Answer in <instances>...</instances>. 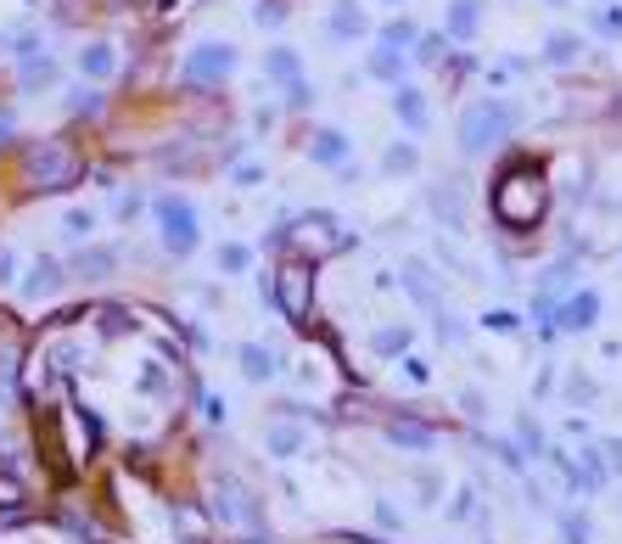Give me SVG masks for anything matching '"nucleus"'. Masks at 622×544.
Here are the masks:
<instances>
[{"label":"nucleus","instance_id":"1","mask_svg":"<svg viewBox=\"0 0 622 544\" xmlns=\"http://www.w3.org/2000/svg\"><path fill=\"white\" fill-rule=\"evenodd\" d=\"M494 214L505 230H538L550 214V180L538 163H516L494 180Z\"/></svg>","mask_w":622,"mask_h":544},{"label":"nucleus","instance_id":"2","mask_svg":"<svg viewBox=\"0 0 622 544\" xmlns=\"http://www.w3.org/2000/svg\"><path fill=\"white\" fill-rule=\"evenodd\" d=\"M79 174H85V158H79L68 141H34L29 152H23V186H29L34 197L79 186Z\"/></svg>","mask_w":622,"mask_h":544},{"label":"nucleus","instance_id":"3","mask_svg":"<svg viewBox=\"0 0 622 544\" xmlns=\"http://www.w3.org/2000/svg\"><path fill=\"white\" fill-rule=\"evenodd\" d=\"M510 129H516V107H505V101H471L466 113H460V152L477 158V152L505 141Z\"/></svg>","mask_w":622,"mask_h":544},{"label":"nucleus","instance_id":"4","mask_svg":"<svg viewBox=\"0 0 622 544\" xmlns=\"http://www.w3.org/2000/svg\"><path fill=\"white\" fill-rule=\"evenodd\" d=\"M275 303H281V315L292 326H309V315H314V264L309 258H286L281 270H275Z\"/></svg>","mask_w":622,"mask_h":544},{"label":"nucleus","instance_id":"5","mask_svg":"<svg viewBox=\"0 0 622 544\" xmlns=\"http://www.w3.org/2000/svg\"><path fill=\"white\" fill-rule=\"evenodd\" d=\"M152 219H157V236L169 253H191L202 242V225H197V208L185 197H157L152 202Z\"/></svg>","mask_w":622,"mask_h":544},{"label":"nucleus","instance_id":"6","mask_svg":"<svg viewBox=\"0 0 622 544\" xmlns=\"http://www.w3.org/2000/svg\"><path fill=\"white\" fill-rule=\"evenodd\" d=\"M281 242L297 247L303 258H314V253H331V247L342 242V230H337V219L309 214V219H297V225H286V230H281Z\"/></svg>","mask_w":622,"mask_h":544},{"label":"nucleus","instance_id":"7","mask_svg":"<svg viewBox=\"0 0 622 544\" xmlns=\"http://www.w3.org/2000/svg\"><path fill=\"white\" fill-rule=\"evenodd\" d=\"M230 68H236V51H230V45H219V40H213V45H197V51L185 57V85L208 90V85H219Z\"/></svg>","mask_w":622,"mask_h":544},{"label":"nucleus","instance_id":"8","mask_svg":"<svg viewBox=\"0 0 622 544\" xmlns=\"http://www.w3.org/2000/svg\"><path fill=\"white\" fill-rule=\"evenodd\" d=\"M594 315H600V292H572L566 303H555L550 331H589Z\"/></svg>","mask_w":622,"mask_h":544},{"label":"nucleus","instance_id":"9","mask_svg":"<svg viewBox=\"0 0 622 544\" xmlns=\"http://www.w3.org/2000/svg\"><path fill=\"white\" fill-rule=\"evenodd\" d=\"M213 505H219V516H225V522H236V528H241V522H247V528H258V500L247 494V488H236L230 477L219 483V500H213Z\"/></svg>","mask_w":622,"mask_h":544},{"label":"nucleus","instance_id":"10","mask_svg":"<svg viewBox=\"0 0 622 544\" xmlns=\"http://www.w3.org/2000/svg\"><path fill=\"white\" fill-rule=\"evenodd\" d=\"M387 438H393L398 449H432L438 444V427H426V421H410V416H398V421H387Z\"/></svg>","mask_w":622,"mask_h":544},{"label":"nucleus","instance_id":"11","mask_svg":"<svg viewBox=\"0 0 622 544\" xmlns=\"http://www.w3.org/2000/svg\"><path fill=\"white\" fill-rule=\"evenodd\" d=\"M40 449H45V466H51V477H73V460L62 455V438H57V416H40Z\"/></svg>","mask_w":622,"mask_h":544},{"label":"nucleus","instance_id":"12","mask_svg":"<svg viewBox=\"0 0 622 544\" xmlns=\"http://www.w3.org/2000/svg\"><path fill=\"white\" fill-rule=\"evenodd\" d=\"M482 23V0H449V34L454 40H471Z\"/></svg>","mask_w":622,"mask_h":544},{"label":"nucleus","instance_id":"13","mask_svg":"<svg viewBox=\"0 0 622 544\" xmlns=\"http://www.w3.org/2000/svg\"><path fill=\"white\" fill-rule=\"evenodd\" d=\"M404 287H410L415 298H421L426 309H432V315H443V292H438V281L426 275V264H410V270H404Z\"/></svg>","mask_w":622,"mask_h":544},{"label":"nucleus","instance_id":"14","mask_svg":"<svg viewBox=\"0 0 622 544\" xmlns=\"http://www.w3.org/2000/svg\"><path fill=\"white\" fill-rule=\"evenodd\" d=\"M331 34H337V40H359V34H365V12H359V0H337V12H331Z\"/></svg>","mask_w":622,"mask_h":544},{"label":"nucleus","instance_id":"15","mask_svg":"<svg viewBox=\"0 0 622 544\" xmlns=\"http://www.w3.org/2000/svg\"><path fill=\"white\" fill-rule=\"evenodd\" d=\"M62 281H68V270H62V264H51V258H40V264H34V275L23 281V292H29V298H45V292H57Z\"/></svg>","mask_w":622,"mask_h":544},{"label":"nucleus","instance_id":"16","mask_svg":"<svg viewBox=\"0 0 622 544\" xmlns=\"http://www.w3.org/2000/svg\"><path fill=\"white\" fill-rule=\"evenodd\" d=\"M393 107H398V118H404V129H415V135H421V129H426V101H421V90L398 85Z\"/></svg>","mask_w":622,"mask_h":544},{"label":"nucleus","instance_id":"17","mask_svg":"<svg viewBox=\"0 0 622 544\" xmlns=\"http://www.w3.org/2000/svg\"><path fill=\"white\" fill-rule=\"evenodd\" d=\"M309 152H314V163H348V135L342 129H320Z\"/></svg>","mask_w":622,"mask_h":544},{"label":"nucleus","instance_id":"18","mask_svg":"<svg viewBox=\"0 0 622 544\" xmlns=\"http://www.w3.org/2000/svg\"><path fill=\"white\" fill-rule=\"evenodd\" d=\"M79 68H85L90 79H113V68H118V51H113V45H85V57H79Z\"/></svg>","mask_w":622,"mask_h":544},{"label":"nucleus","instance_id":"19","mask_svg":"<svg viewBox=\"0 0 622 544\" xmlns=\"http://www.w3.org/2000/svg\"><path fill=\"white\" fill-rule=\"evenodd\" d=\"M241 371L253 376V382H269V376H275V359H269L258 343H247V348H241Z\"/></svg>","mask_w":622,"mask_h":544},{"label":"nucleus","instance_id":"20","mask_svg":"<svg viewBox=\"0 0 622 544\" xmlns=\"http://www.w3.org/2000/svg\"><path fill=\"white\" fill-rule=\"evenodd\" d=\"M264 68L275 73V79H286V90H292L297 79H303V73H297V51H281V45H275V51L264 57Z\"/></svg>","mask_w":622,"mask_h":544},{"label":"nucleus","instance_id":"21","mask_svg":"<svg viewBox=\"0 0 622 544\" xmlns=\"http://www.w3.org/2000/svg\"><path fill=\"white\" fill-rule=\"evenodd\" d=\"M297 449H303L297 427H269V455H297Z\"/></svg>","mask_w":622,"mask_h":544},{"label":"nucleus","instance_id":"22","mask_svg":"<svg viewBox=\"0 0 622 544\" xmlns=\"http://www.w3.org/2000/svg\"><path fill=\"white\" fill-rule=\"evenodd\" d=\"M23 477H12V472H0V511H23Z\"/></svg>","mask_w":622,"mask_h":544},{"label":"nucleus","instance_id":"23","mask_svg":"<svg viewBox=\"0 0 622 544\" xmlns=\"http://www.w3.org/2000/svg\"><path fill=\"white\" fill-rule=\"evenodd\" d=\"M247 264H253V253H247V247H236V242L219 247V270H225V275H241Z\"/></svg>","mask_w":622,"mask_h":544},{"label":"nucleus","instance_id":"24","mask_svg":"<svg viewBox=\"0 0 622 544\" xmlns=\"http://www.w3.org/2000/svg\"><path fill=\"white\" fill-rule=\"evenodd\" d=\"M432 202H438L443 225H466V214H460V202H454V191H449V186H438V191H432Z\"/></svg>","mask_w":622,"mask_h":544},{"label":"nucleus","instance_id":"25","mask_svg":"<svg viewBox=\"0 0 622 544\" xmlns=\"http://www.w3.org/2000/svg\"><path fill=\"white\" fill-rule=\"evenodd\" d=\"M410 40H421V34H415V23H387V29H382V45H387V51H404Z\"/></svg>","mask_w":622,"mask_h":544},{"label":"nucleus","instance_id":"26","mask_svg":"<svg viewBox=\"0 0 622 544\" xmlns=\"http://www.w3.org/2000/svg\"><path fill=\"white\" fill-rule=\"evenodd\" d=\"M404 343H410V331H404V326L376 331V354H404Z\"/></svg>","mask_w":622,"mask_h":544},{"label":"nucleus","instance_id":"27","mask_svg":"<svg viewBox=\"0 0 622 544\" xmlns=\"http://www.w3.org/2000/svg\"><path fill=\"white\" fill-rule=\"evenodd\" d=\"M561 533H566V544H589V522H583L578 511L561 516Z\"/></svg>","mask_w":622,"mask_h":544},{"label":"nucleus","instance_id":"28","mask_svg":"<svg viewBox=\"0 0 622 544\" xmlns=\"http://www.w3.org/2000/svg\"><path fill=\"white\" fill-rule=\"evenodd\" d=\"M370 73H376V79H398V51H376V57H370Z\"/></svg>","mask_w":622,"mask_h":544},{"label":"nucleus","instance_id":"29","mask_svg":"<svg viewBox=\"0 0 622 544\" xmlns=\"http://www.w3.org/2000/svg\"><path fill=\"white\" fill-rule=\"evenodd\" d=\"M544 57H550V62H572V57H578V40H572V34H555Z\"/></svg>","mask_w":622,"mask_h":544},{"label":"nucleus","instance_id":"30","mask_svg":"<svg viewBox=\"0 0 622 544\" xmlns=\"http://www.w3.org/2000/svg\"><path fill=\"white\" fill-rule=\"evenodd\" d=\"M113 270V253H85L79 258V275H107Z\"/></svg>","mask_w":622,"mask_h":544},{"label":"nucleus","instance_id":"31","mask_svg":"<svg viewBox=\"0 0 622 544\" xmlns=\"http://www.w3.org/2000/svg\"><path fill=\"white\" fill-rule=\"evenodd\" d=\"M482 326H488V331H516L522 320L510 315V309H488V315H482Z\"/></svg>","mask_w":622,"mask_h":544},{"label":"nucleus","instance_id":"32","mask_svg":"<svg viewBox=\"0 0 622 544\" xmlns=\"http://www.w3.org/2000/svg\"><path fill=\"white\" fill-rule=\"evenodd\" d=\"M387 169H393V174H410V169H415V152H410V146H393V152H387Z\"/></svg>","mask_w":622,"mask_h":544},{"label":"nucleus","instance_id":"33","mask_svg":"<svg viewBox=\"0 0 622 544\" xmlns=\"http://www.w3.org/2000/svg\"><path fill=\"white\" fill-rule=\"evenodd\" d=\"M415 57H421V62H438V57H443V40H438V34H426V40L415 45Z\"/></svg>","mask_w":622,"mask_h":544},{"label":"nucleus","instance_id":"34","mask_svg":"<svg viewBox=\"0 0 622 544\" xmlns=\"http://www.w3.org/2000/svg\"><path fill=\"white\" fill-rule=\"evenodd\" d=\"M566 281H572V264H555V270L544 275V292H561Z\"/></svg>","mask_w":622,"mask_h":544},{"label":"nucleus","instance_id":"35","mask_svg":"<svg viewBox=\"0 0 622 544\" xmlns=\"http://www.w3.org/2000/svg\"><path fill=\"white\" fill-rule=\"evenodd\" d=\"M90 230H96V219H90V214H68V236H90Z\"/></svg>","mask_w":622,"mask_h":544},{"label":"nucleus","instance_id":"36","mask_svg":"<svg viewBox=\"0 0 622 544\" xmlns=\"http://www.w3.org/2000/svg\"><path fill=\"white\" fill-rule=\"evenodd\" d=\"M258 180H264V169H258V163H247V169L236 174V186H258Z\"/></svg>","mask_w":622,"mask_h":544},{"label":"nucleus","instance_id":"37","mask_svg":"<svg viewBox=\"0 0 622 544\" xmlns=\"http://www.w3.org/2000/svg\"><path fill=\"white\" fill-rule=\"evenodd\" d=\"M6 141H12V118L0 113V146H6Z\"/></svg>","mask_w":622,"mask_h":544},{"label":"nucleus","instance_id":"38","mask_svg":"<svg viewBox=\"0 0 622 544\" xmlns=\"http://www.w3.org/2000/svg\"><path fill=\"white\" fill-rule=\"evenodd\" d=\"M550 6H566V0H550Z\"/></svg>","mask_w":622,"mask_h":544},{"label":"nucleus","instance_id":"39","mask_svg":"<svg viewBox=\"0 0 622 544\" xmlns=\"http://www.w3.org/2000/svg\"><path fill=\"white\" fill-rule=\"evenodd\" d=\"M185 544H202V539H185Z\"/></svg>","mask_w":622,"mask_h":544},{"label":"nucleus","instance_id":"40","mask_svg":"<svg viewBox=\"0 0 622 544\" xmlns=\"http://www.w3.org/2000/svg\"><path fill=\"white\" fill-rule=\"evenodd\" d=\"M387 6H398V0H387Z\"/></svg>","mask_w":622,"mask_h":544},{"label":"nucleus","instance_id":"41","mask_svg":"<svg viewBox=\"0 0 622 544\" xmlns=\"http://www.w3.org/2000/svg\"><path fill=\"white\" fill-rule=\"evenodd\" d=\"M68 6H79V0H68Z\"/></svg>","mask_w":622,"mask_h":544}]
</instances>
